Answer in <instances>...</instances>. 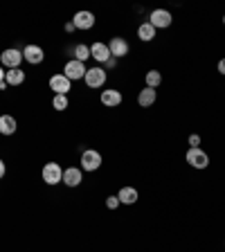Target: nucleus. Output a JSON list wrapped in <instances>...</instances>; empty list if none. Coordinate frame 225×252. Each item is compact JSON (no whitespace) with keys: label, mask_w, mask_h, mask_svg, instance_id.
Returning <instances> with one entry per match:
<instances>
[{"label":"nucleus","mask_w":225,"mask_h":252,"mask_svg":"<svg viewBox=\"0 0 225 252\" xmlns=\"http://www.w3.org/2000/svg\"><path fill=\"white\" fill-rule=\"evenodd\" d=\"M81 180H84L81 169H77V167L63 169V185H68V187H79V185H81Z\"/></svg>","instance_id":"nucleus-13"},{"label":"nucleus","mask_w":225,"mask_h":252,"mask_svg":"<svg viewBox=\"0 0 225 252\" xmlns=\"http://www.w3.org/2000/svg\"><path fill=\"white\" fill-rule=\"evenodd\" d=\"M101 167V153L95 149H86L81 153V169L84 171H97Z\"/></svg>","instance_id":"nucleus-3"},{"label":"nucleus","mask_w":225,"mask_h":252,"mask_svg":"<svg viewBox=\"0 0 225 252\" xmlns=\"http://www.w3.org/2000/svg\"><path fill=\"white\" fill-rule=\"evenodd\" d=\"M99 99H101V104H104V106H108V108H115V106L122 104V99H124V97H122L120 90L108 88V90H104V93H101Z\"/></svg>","instance_id":"nucleus-14"},{"label":"nucleus","mask_w":225,"mask_h":252,"mask_svg":"<svg viewBox=\"0 0 225 252\" xmlns=\"http://www.w3.org/2000/svg\"><path fill=\"white\" fill-rule=\"evenodd\" d=\"M9 88V86H7V81H2V84H0V90H7Z\"/></svg>","instance_id":"nucleus-30"},{"label":"nucleus","mask_w":225,"mask_h":252,"mask_svg":"<svg viewBox=\"0 0 225 252\" xmlns=\"http://www.w3.org/2000/svg\"><path fill=\"white\" fill-rule=\"evenodd\" d=\"M216 68H219V72L225 77V59H221V61H219V65H216Z\"/></svg>","instance_id":"nucleus-26"},{"label":"nucleus","mask_w":225,"mask_h":252,"mask_svg":"<svg viewBox=\"0 0 225 252\" xmlns=\"http://www.w3.org/2000/svg\"><path fill=\"white\" fill-rule=\"evenodd\" d=\"M74 59L81 63H86V59H90V45H84V43H79L74 47Z\"/></svg>","instance_id":"nucleus-21"},{"label":"nucleus","mask_w":225,"mask_h":252,"mask_svg":"<svg viewBox=\"0 0 225 252\" xmlns=\"http://www.w3.org/2000/svg\"><path fill=\"white\" fill-rule=\"evenodd\" d=\"M5 68H2V65H0V84H2V81H5Z\"/></svg>","instance_id":"nucleus-28"},{"label":"nucleus","mask_w":225,"mask_h":252,"mask_svg":"<svg viewBox=\"0 0 225 252\" xmlns=\"http://www.w3.org/2000/svg\"><path fill=\"white\" fill-rule=\"evenodd\" d=\"M104 65H106V68H115V65H117V59H115V57H110L108 61L104 63Z\"/></svg>","instance_id":"nucleus-25"},{"label":"nucleus","mask_w":225,"mask_h":252,"mask_svg":"<svg viewBox=\"0 0 225 252\" xmlns=\"http://www.w3.org/2000/svg\"><path fill=\"white\" fill-rule=\"evenodd\" d=\"M68 104H70V101H68V94H54L52 106L57 110H65V108H68Z\"/></svg>","instance_id":"nucleus-22"},{"label":"nucleus","mask_w":225,"mask_h":252,"mask_svg":"<svg viewBox=\"0 0 225 252\" xmlns=\"http://www.w3.org/2000/svg\"><path fill=\"white\" fill-rule=\"evenodd\" d=\"M72 25H74V30H84V32H88V30H93L95 27V14L93 11H77V14L72 16Z\"/></svg>","instance_id":"nucleus-9"},{"label":"nucleus","mask_w":225,"mask_h":252,"mask_svg":"<svg viewBox=\"0 0 225 252\" xmlns=\"http://www.w3.org/2000/svg\"><path fill=\"white\" fill-rule=\"evenodd\" d=\"M5 171H7V167H5V162H2V160H0V180L5 178Z\"/></svg>","instance_id":"nucleus-27"},{"label":"nucleus","mask_w":225,"mask_h":252,"mask_svg":"<svg viewBox=\"0 0 225 252\" xmlns=\"http://www.w3.org/2000/svg\"><path fill=\"white\" fill-rule=\"evenodd\" d=\"M158 99V93L153 88H144L140 90V94H137V104L142 106V108H149V106H153Z\"/></svg>","instance_id":"nucleus-16"},{"label":"nucleus","mask_w":225,"mask_h":252,"mask_svg":"<svg viewBox=\"0 0 225 252\" xmlns=\"http://www.w3.org/2000/svg\"><path fill=\"white\" fill-rule=\"evenodd\" d=\"M223 23H225V16H223Z\"/></svg>","instance_id":"nucleus-31"},{"label":"nucleus","mask_w":225,"mask_h":252,"mask_svg":"<svg viewBox=\"0 0 225 252\" xmlns=\"http://www.w3.org/2000/svg\"><path fill=\"white\" fill-rule=\"evenodd\" d=\"M5 81H7V86H21L23 81H25V72H23L21 68L7 70V74H5Z\"/></svg>","instance_id":"nucleus-18"},{"label":"nucleus","mask_w":225,"mask_h":252,"mask_svg":"<svg viewBox=\"0 0 225 252\" xmlns=\"http://www.w3.org/2000/svg\"><path fill=\"white\" fill-rule=\"evenodd\" d=\"M198 144H200V135H189V149H198Z\"/></svg>","instance_id":"nucleus-24"},{"label":"nucleus","mask_w":225,"mask_h":252,"mask_svg":"<svg viewBox=\"0 0 225 252\" xmlns=\"http://www.w3.org/2000/svg\"><path fill=\"white\" fill-rule=\"evenodd\" d=\"M86 63L77 61V59H72V61L65 63V68H63V74L70 79V81H79V79H84L86 77Z\"/></svg>","instance_id":"nucleus-5"},{"label":"nucleus","mask_w":225,"mask_h":252,"mask_svg":"<svg viewBox=\"0 0 225 252\" xmlns=\"http://www.w3.org/2000/svg\"><path fill=\"white\" fill-rule=\"evenodd\" d=\"M43 180H45V185H59L63 183V169L59 162H47L45 167H43L41 171Z\"/></svg>","instance_id":"nucleus-2"},{"label":"nucleus","mask_w":225,"mask_h":252,"mask_svg":"<svg viewBox=\"0 0 225 252\" xmlns=\"http://www.w3.org/2000/svg\"><path fill=\"white\" fill-rule=\"evenodd\" d=\"M90 57L95 59V61H99V63H106L110 59V50H108V43H101V41H97V43H93L90 45Z\"/></svg>","instance_id":"nucleus-12"},{"label":"nucleus","mask_w":225,"mask_h":252,"mask_svg":"<svg viewBox=\"0 0 225 252\" xmlns=\"http://www.w3.org/2000/svg\"><path fill=\"white\" fill-rule=\"evenodd\" d=\"M84 81L88 88H101V86L106 84V70L104 68H88Z\"/></svg>","instance_id":"nucleus-6"},{"label":"nucleus","mask_w":225,"mask_h":252,"mask_svg":"<svg viewBox=\"0 0 225 252\" xmlns=\"http://www.w3.org/2000/svg\"><path fill=\"white\" fill-rule=\"evenodd\" d=\"M137 36H140V41H153V38H156V27L149 21L142 23V25L137 27Z\"/></svg>","instance_id":"nucleus-19"},{"label":"nucleus","mask_w":225,"mask_h":252,"mask_svg":"<svg viewBox=\"0 0 225 252\" xmlns=\"http://www.w3.org/2000/svg\"><path fill=\"white\" fill-rule=\"evenodd\" d=\"M18 124H16V117L11 115H0V133L2 135H14Z\"/></svg>","instance_id":"nucleus-17"},{"label":"nucleus","mask_w":225,"mask_h":252,"mask_svg":"<svg viewBox=\"0 0 225 252\" xmlns=\"http://www.w3.org/2000/svg\"><path fill=\"white\" fill-rule=\"evenodd\" d=\"M72 88V81H70L65 74H52L50 77V90H52L54 94H68V90Z\"/></svg>","instance_id":"nucleus-8"},{"label":"nucleus","mask_w":225,"mask_h":252,"mask_svg":"<svg viewBox=\"0 0 225 252\" xmlns=\"http://www.w3.org/2000/svg\"><path fill=\"white\" fill-rule=\"evenodd\" d=\"M144 81H147V88H153V90H156L158 86L162 84V74L158 72V70H149L147 77H144Z\"/></svg>","instance_id":"nucleus-20"},{"label":"nucleus","mask_w":225,"mask_h":252,"mask_svg":"<svg viewBox=\"0 0 225 252\" xmlns=\"http://www.w3.org/2000/svg\"><path fill=\"white\" fill-rule=\"evenodd\" d=\"M120 198H117V196H108V198H106V207H108V210H117V207H120Z\"/></svg>","instance_id":"nucleus-23"},{"label":"nucleus","mask_w":225,"mask_h":252,"mask_svg":"<svg viewBox=\"0 0 225 252\" xmlns=\"http://www.w3.org/2000/svg\"><path fill=\"white\" fill-rule=\"evenodd\" d=\"M21 63H23V52L16 50V47H9V50H5V52L0 54V65L7 70L21 68Z\"/></svg>","instance_id":"nucleus-1"},{"label":"nucleus","mask_w":225,"mask_h":252,"mask_svg":"<svg viewBox=\"0 0 225 252\" xmlns=\"http://www.w3.org/2000/svg\"><path fill=\"white\" fill-rule=\"evenodd\" d=\"M171 14H169L167 9H153L151 14H149V23H151L156 30H167L169 25H171Z\"/></svg>","instance_id":"nucleus-7"},{"label":"nucleus","mask_w":225,"mask_h":252,"mask_svg":"<svg viewBox=\"0 0 225 252\" xmlns=\"http://www.w3.org/2000/svg\"><path fill=\"white\" fill-rule=\"evenodd\" d=\"M23 59H25L27 63H32V65H38V63L45 59V52H43L41 45H34V43H30V45L23 47Z\"/></svg>","instance_id":"nucleus-10"},{"label":"nucleus","mask_w":225,"mask_h":252,"mask_svg":"<svg viewBox=\"0 0 225 252\" xmlns=\"http://www.w3.org/2000/svg\"><path fill=\"white\" fill-rule=\"evenodd\" d=\"M65 32H74V25H72V21H70L68 25H65Z\"/></svg>","instance_id":"nucleus-29"},{"label":"nucleus","mask_w":225,"mask_h":252,"mask_svg":"<svg viewBox=\"0 0 225 252\" xmlns=\"http://www.w3.org/2000/svg\"><path fill=\"white\" fill-rule=\"evenodd\" d=\"M117 198H120L122 205H135L137 198H140V194H137L135 187H122L120 194H117Z\"/></svg>","instance_id":"nucleus-15"},{"label":"nucleus","mask_w":225,"mask_h":252,"mask_svg":"<svg viewBox=\"0 0 225 252\" xmlns=\"http://www.w3.org/2000/svg\"><path fill=\"white\" fill-rule=\"evenodd\" d=\"M185 160H187L194 169H207V164H210V156H207L200 147L198 149H189L187 156H185Z\"/></svg>","instance_id":"nucleus-4"},{"label":"nucleus","mask_w":225,"mask_h":252,"mask_svg":"<svg viewBox=\"0 0 225 252\" xmlns=\"http://www.w3.org/2000/svg\"><path fill=\"white\" fill-rule=\"evenodd\" d=\"M108 50H110V57L122 59L129 54V43H126V38H122V36H113L108 43Z\"/></svg>","instance_id":"nucleus-11"}]
</instances>
